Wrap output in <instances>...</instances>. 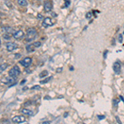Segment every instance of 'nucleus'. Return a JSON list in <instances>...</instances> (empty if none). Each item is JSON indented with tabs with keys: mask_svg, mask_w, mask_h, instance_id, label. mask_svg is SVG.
Returning a JSON list of instances; mask_svg holds the SVG:
<instances>
[{
	"mask_svg": "<svg viewBox=\"0 0 124 124\" xmlns=\"http://www.w3.org/2000/svg\"><path fill=\"white\" fill-rule=\"evenodd\" d=\"M41 89V87H40V86H39V85H35V86H33V87H31V90H34V89H37V90H38V89Z\"/></svg>",
	"mask_w": 124,
	"mask_h": 124,
	"instance_id": "obj_19",
	"label": "nucleus"
},
{
	"mask_svg": "<svg viewBox=\"0 0 124 124\" xmlns=\"http://www.w3.org/2000/svg\"><path fill=\"white\" fill-rule=\"evenodd\" d=\"M31 62H32V59H31V57H26V58H24L23 60H22L19 63L22 65V66H24V67L27 68V67L30 66V65L31 64Z\"/></svg>",
	"mask_w": 124,
	"mask_h": 124,
	"instance_id": "obj_3",
	"label": "nucleus"
},
{
	"mask_svg": "<svg viewBox=\"0 0 124 124\" xmlns=\"http://www.w3.org/2000/svg\"><path fill=\"white\" fill-rule=\"evenodd\" d=\"M113 103H114V104H113L114 106H115V107L117 106V104H118V103H117V101H116L115 99H114V100H113Z\"/></svg>",
	"mask_w": 124,
	"mask_h": 124,
	"instance_id": "obj_28",
	"label": "nucleus"
},
{
	"mask_svg": "<svg viewBox=\"0 0 124 124\" xmlns=\"http://www.w3.org/2000/svg\"><path fill=\"white\" fill-rule=\"evenodd\" d=\"M62 71V68H58L57 69H56V72H61Z\"/></svg>",
	"mask_w": 124,
	"mask_h": 124,
	"instance_id": "obj_27",
	"label": "nucleus"
},
{
	"mask_svg": "<svg viewBox=\"0 0 124 124\" xmlns=\"http://www.w3.org/2000/svg\"><path fill=\"white\" fill-rule=\"evenodd\" d=\"M48 74V71L47 70H43L42 72L40 73V74H39V77L40 78H44L45 76H46Z\"/></svg>",
	"mask_w": 124,
	"mask_h": 124,
	"instance_id": "obj_16",
	"label": "nucleus"
},
{
	"mask_svg": "<svg viewBox=\"0 0 124 124\" xmlns=\"http://www.w3.org/2000/svg\"><path fill=\"white\" fill-rule=\"evenodd\" d=\"M112 69H113L114 72L116 74H119L120 71H121V65H120L119 62H115L112 65Z\"/></svg>",
	"mask_w": 124,
	"mask_h": 124,
	"instance_id": "obj_8",
	"label": "nucleus"
},
{
	"mask_svg": "<svg viewBox=\"0 0 124 124\" xmlns=\"http://www.w3.org/2000/svg\"><path fill=\"white\" fill-rule=\"evenodd\" d=\"M3 37H4V39H6V40H8V39H10L9 36H7V35H3Z\"/></svg>",
	"mask_w": 124,
	"mask_h": 124,
	"instance_id": "obj_25",
	"label": "nucleus"
},
{
	"mask_svg": "<svg viewBox=\"0 0 124 124\" xmlns=\"http://www.w3.org/2000/svg\"><path fill=\"white\" fill-rule=\"evenodd\" d=\"M67 115H68V112H65V113L64 114V117H65V118H66V116H67Z\"/></svg>",
	"mask_w": 124,
	"mask_h": 124,
	"instance_id": "obj_32",
	"label": "nucleus"
},
{
	"mask_svg": "<svg viewBox=\"0 0 124 124\" xmlns=\"http://www.w3.org/2000/svg\"><path fill=\"white\" fill-rule=\"evenodd\" d=\"M120 99H121L122 100H123V102H124V99L123 98V96H120Z\"/></svg>",
	"mask_w": 124,
	"mask_h": 124,
	"instance_id": "obj_34",
	"label": "nucleus"
},
{
	"mask_svg": "<svg viewBox=\"0 0 124 124\" xmlns=\"http://www.w3.org/2000/svg\"><path fill=\"white\" fill-rule=\"evenodd\" d=\"M45 99H50V98H49V96H46V97H45Z\"/></svg>",
	"mask_w": 124,
	"mask_h": 124,
	"instance_id": "obj_35",
	"label": "nucleus"
},
{
	"mask_svg": "<svg viewBox=\"0 0 124 124\" xmlns=\"http://www.w3.org/2000/svg\"><path fill=\"white\" fill-rule=\"evenodd\" d=\"M24 83H26V80H23L22 82L20 83V84H24Z\"/></svg>",
	"mask_w": 124,
	"mask_h": 124,
	"instance_id": "obj_29",
	"label": "nucleus"
},
{
	"mask_svg": "<svg viewBox=\"0 0 124 124\" xmlns=\"http://www.w3.org/2000/svg\"><path fill=\"white\" fill-rule=\"evenodd\" d=\"M24 104H25V106H27V105H29V104H30V103H29V102H27V103H24Z\"/></svg>",
	"mask_w": 124,
	"mask_h": 124,
	"instance_id": "obj_31",
	"label": "nucleus"
},
{
	"mask_svg": "<svg viewBox=\"0 0 124 124\" xmlns=\"http://www.w3.org/2000/svg\"><path fill=\"white\" fill-rule=\"evenodd\" d=\"M4 30L6 31L7 33H8V34H13V33H14L13 32V29L11 28V27H5Z\"/></svg>",
	"mask_w": 124,
	"mask_h": 124,
	"instance_id": "obj_15",
	"label": "nucleus"
},
{
	"mask_svg": "<svg viewBox=\"0 0 124 124\" xmlns=\"http://www.w3.org/2000/svg\"><path fill=\"white\" fill-rule=\"evenodd\" d=\"M12 37L15 39H22L24 37V32L22 30H18V31H17L16 32H14L12 34Z\"/></svg>",
	"mask_w": 124,
	"mask_h": 124,
	"instance_id": "obj_6",
	"label": "nucleus"
},
{
	"mask_svg": "<svg viewBox=\"0 0 124 124\" xmlns=\"http://www.w3.org/2000/svg\"><path fill=\"white\" fill-rule=\"evenodd\" d=\"M21 112H22V114H24V115H27V116H31L33 114L32 111L30 110V109H27V108H23V109L21 110Z\"/></svg>",
	"mask_w": 124,
	"mask_h": 124,
	"instance_id": "obj_11",
	"label": "nucleus"
},
{
	"mask_svg": "<svg viewBox=\"0 0 124 124\" xmlns=\"http://www.w3.org/2000/svg\"><path fill=\"white\" fill-rule=\"evenodd\" d=\"M33 45L35 46V47H40L41 44L40 41H36V42L33 43Z\"/></svg>",
	"mask_w": 124,
	"mask_h": 124,
	"instance_id": "obj_18",
	"label": "nucleus"
},
{
	"mask_svg": "<svg viewBox=\"0 0 124 124\" xmlns=\"http://www.w3.org/2000/svg\"><path fill=\"white\" fill-rule=\"evenodd\" d=\"M26 121V118L24 116L22 115H18V116H15L12 118V122L14 123H23V122Z\"/></svg>",
	"mask_w": 124,
	"mask_h": 124,
	"instance_id": "obj_4",
	"label": "nucleus"
},
{
	"mask_svg": "<svg viewBox=\"0 0 124 124\" xmlns=\"http://www.w3.org/2000/svg\"><path fill=\"white\" fill-rule=\"evenodd\" d=\"M118 41H119V42H123V35L122 34L118 36Z\"/></svg>",
	"mask_w": 124,
	"mask_h": 124,
	"instance_id": "obj_21",
	"label": "nucleus"
},
{
	"mask_svg": "<svg viewBox=\"0 0 124 124\" xmlns=\"http://www.w3.org/2000/svg\"><path fill=\"white\" fill-rule=\"evenodd\" d=\"M116 120H117V122L118 123H122V122H121V120L119 119V118L118 117V116H116Z\"/></svg>",
	"mask_w": 124,
	"mask_h": 124,
	"instance_id": "obj_24",
	"label": "nucleus"
},
{
	"mask_svg": "<svg viewBox=\"0 0 124 124\" xmlns=\"http://www.w3.org/2000/svg\"><path fill=\"white\" fill-rule=\"evenodd\" d=\"M65 7H69V5L70 4V1L69 0H65Z\"/></svg>",
	"mask_w": 124,
	"mask_h": 124,
	"instance_id": "obj_20",
	"label": "nucleus"
},
{
	"mask_svg": "<svg viewBox=\"0 0 124 124\" xmlns=\"http://www.w3.org/2000/svg\"><path fill=\"white\" fill-rule=\"evenodd\" d=\"M50 26H53V22H52L51 18H46L44 21H43V27H50Z\"/></svg>",
	"mask_w": 124,
	"mask_h": 124,
	"instance_id": "obj_7",
	"label": "nucleus"
},
{
	"mask_svg": "<svg viewBox=\"0 0 124 124\" xmlns=\"http://www.w3.org/2000/svg\"><path fill=\"white\" fill-rule=\"evenodd\" d=\"M48 123H50V122H44L43 123V124H48Z\"/></svg>",
	"mask_w": 124,
	"mask_h": 124,
	"instance_id": "obj_33",
	"label": "nucleus"
},
{
	"mask_svg": "<svg viewBox=\"0 0 124 124\" xmlns=\"http://www.w3.org/2000/svg\"><path fill=\"white\" fill-rule=\"evenodd\" d=\"M0 45H1V40H0Z\"/></svg>",
	"mask_w": 124,
	"mask_h": 124,
	"instance_id": "obj_36",
	"label": "nucleus"
},
{
	"mask_svg": "<svg viewBox=\"0 0 124 124\" xmlns=\"http://www.w3.org/2000/svg\"><path fill=\"white\" fill-rule=\"evenodd\" d=\"M18 47V45L16 44L15 42H7L6 44V48L7 50V51H12L15 49H17Z\"/></svg>",
	"mask_w": 124,
	"mask_h": 124,
	"instance_id": "obj_5",
	"label": "nucleus"
},
{
	"mask_svg": "<svg viewBox=\"0 0 124 124\" xmlns=\"http://www.w3.org/2000/svg\"><path fill=\"white\" fill-rule=\"evenodd\" d=\"M107 54H108V50H105V53L103 54V57H104V59H106L107 58Z\"/></svg>",
	"mask_w": 124,
	"mask_h": 124,
	"instance_id": "obj_26",
	"label": "nucleus"
},
{
	"mask_svg": "<svg viewBox=\"0 0 124 124\" xmlns=\"http://www.w3.org/2000/svg\"><path fill=\"white\" fill-rule=\"evenodd\" d=\"M37 17H38V18H39V19H41V18H42V16H41V14H39V15H38V16H37Z\"/></svg>",
	"mask_w": 124,
	"mask_h": 124,
	"instance_id": "obj_30",
	"label": "nucleus"
},
{
	"mask_svg": "<svg viewBox=\"0 0 124 124\" xmlns=\"http://www.w3.org/2000/svg\"><path fill=\"white\" fill-rule=\"evenodd\" d=\"M13 81H15V79L12 78V77H5L4 79H3L2 80V82L3 83V84H11V83H12Z\"/></svg>",
	"mask_w": 124,
	"mask_h": 124,
	"instance_id": "obj_9",
	"label": "nucleus"
},
{
	"mask_svg": "<svg viewBox=\"0 0 124 124\" xmlns=\"http://www.w3.org/2000/svg\"><path fill=\"white\" fill-rule=\"evenodd\" d=\"M35 46L33 44H28L27 45V46H26V49H27V51L28 53H30V52H33L34 51V49H35Z\"/></svg>",
	"mask_w": 124,
	"mask_h": 124,
	"instance_id": "obj_12",
	"label": "nucleus"
},
{
	"mask_svg": "<svg viewBox=\"0 0 124 124\" xmlns=\"http://www.w3.org/2000/svg\"><path fill=\"white\" fill-rule=\"evenodd\" d=\"M51 78H52V77H47V78L45 79L44 80H41L40 83H41V84H46V83L49 82L50 80H51Z\"/></svg>",
	"mask_w": 124,
	"mask_h": 124,
	"instance_id": "obj_17",
	"label": "nucleus"
},
{
	"mask_svg": "<svg viewBox=\"0 0 124 124\" xmlns=\"http://www.w3.org/2000/svg\"><path fill=\"white\" fill-rule=\"evenodd\" d=\"M37 32L34 28H29L27 31V37H26V41H31L37 37Z\"/></svg>",
	"mask_w": 124,
	"mask_h": 124,
	"instance_id": "obj_1",
	"label": "nucleus"
},
{
	"mask_svg": "<svg viewBox=\"0 0 124 124\" xmlns=\"http://www.w3.org/2000/svg\"><path fill=\"white\" fill-rule=\"evenodd\" d=\"M18 4H20L21 6H27L28 3H27V0H18Z\"/></svg>",
	"mask_w": 124,
	"mask_h": 124,
	"instance_id": "obj_14",
	"label": "nucleus"
},
{
	"mask_svg": "<svg viewBox=\"0 0 124 124\" xmlns=\"http://www.w3.org/2000/svg\"><path fill=\"white\" fill-rule=\"evenodd\" d=\"M20 73H21V71H20L19 67H18V65H15V66H13L10 70H9L8 74H9V76L12 77V78H14L15 80H16V79L18 78V76L20 74Z\"/></svg>",
	"mask_w": 124,
	"mask_h": 124,
	"instance_id": "obj_2",
	"label": "nucleus"
},
{
	"mask_svg": "<svg viewBox=\"0 0 124 124\" xmlns=\"http://www.w3.org/2000/svg\"><path fill=\"white\" fill-rule=\"evenodd\" d=\"M7 66H8V64L7 63L1 64V65H0V74H1L2 72H3V71L7 68Z\"/></svg>",
	"mask_w": 124,
	"mask_h": 124,
	"instance_id": "obj_13",
	"label": "nucleus"
},
{
	"mask_svg": "<svg viewBox=\"0 0 124 124\" xmlns=\"http://www.w3.org/2000/svg\"><path fill=\"white\" fill-rule=\"evenodd\" d=\"M44 9H45V11H46V12H50V11H51V9H52L51 3H50V2H49V1L45 2V3H44Z\"/></svg>",
	"mask_w": 124,
	"mask_h": 124,
	"instance_id": "obj_10",
	"label": "nucleus"
},
{
	"mask_svg": "<svg viewBox=\"0 0 124 124\" xmlns=\"http://www.w3.org/2000/svg\"><path fill=\"white\" fill-rule=\"evenodd\" d=\"M91 17H92L91 12H88V13L86 14V18H87V19H89V18H91Z\"/></svg>",
	"mask_w": 124,
	"mask_h": 124,
	"instance_id": "obj_22",
	"label": "nucleus"
},
{
	"mask_svg": "<svg viewBox=\"0 0 124 124\" xmlns=\"http://www.w3.org/2000/svg\"><path fill=\"white\" fill-rule=\"evenodd\" d=\"M98 118H99V120H103V119H104V118H105V116H103V115H99V116H98Z\"/></svg>",
	"mask_w": 124,
	"mask_h": 124,
	"instance_id": "obj_23",
	"label": "nucleus"
}]
</instances>
